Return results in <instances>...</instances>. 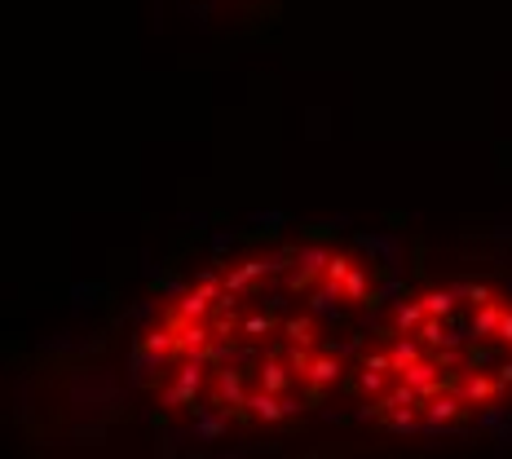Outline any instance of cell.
Returning a JSON list of instances; mask_svg holds the SVG:
<instances>
[{"instance_id":"1","label":"cell","mask_w":512,"mask_h":459,"mask_svg":"<svg viewBox=\"0 0 512 459\" xmlns=\"http://www.w3.org/2000/svg\"><path fill=\"white\" fill-rule=\"evenodd\" d=\"M380 309V270L358 248L234 252L159 301L137 340V380L195 424H292L349 384Z\"/></svg>"},{"instance_id":"2","label":"cell","mask_w":512,"mask_h":459,"mask_svg":"<svg viewBox=\"0 0 512 459\" xmlns=\"http://www.w3.org/2000/svg\"><path fill=\"white\" fill-rule=\"evenodd\" d=\"M349 398L389 433H455L512 402V292L446 279L384 305L349 376Z\"/></svg>"}]
</instances>
